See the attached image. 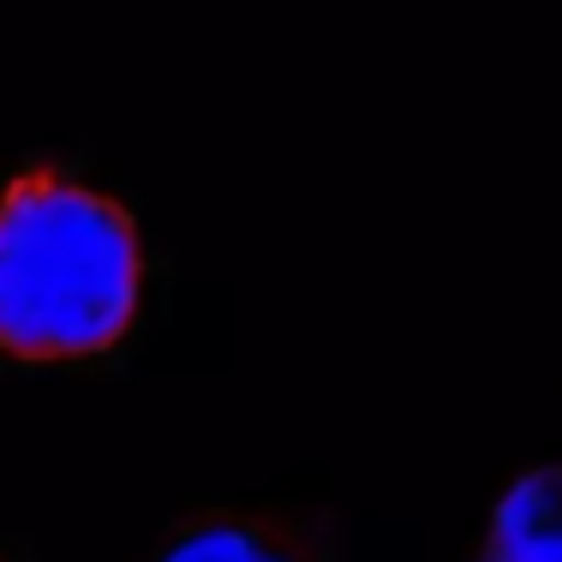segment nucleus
Segmentation results:
<instances>
[{"label":"nucleus","mask_w":562,"mask_h":562,"mask_svg":"<svg viewBox=\"0 0 562 562\" xmlns=\"http://www.w3.org/2000/svg\"><path fill=\"white\" fill-rule=\"evenodd\" d=\"M479 562H562V467H532L508 485Z\"/></svg>","instance_id":"nucleus-3"},{"label":"nucleus","mask_w":562,"mask_h":562,"mask_svg":"<svg viewBox=\"0 0 562 562\" xmlns=\"http://www.w3.org/2000/svg\"><path fill=\"white\" fill-rule=\"evenodd\" d=\"M144 300L138 227L66 173H19L0 198V353L55 366L126 341Z\"/></svg>","instance_id":"nucleus-1"},{"label":"nucleus","mask_w":562,"mask_h":562,"mask_svg":"<svg viewBox=\"0 0 562 562\" xmlns=\"http://www.w3.org/2000/svg\"><path fill=\"white\" fill-rule=\"evenodd\" d=\"M156 562H329V539L288 515H204L173 532Z\"/></svg>","instance_id":"nucleus-2"}]
</instances>
